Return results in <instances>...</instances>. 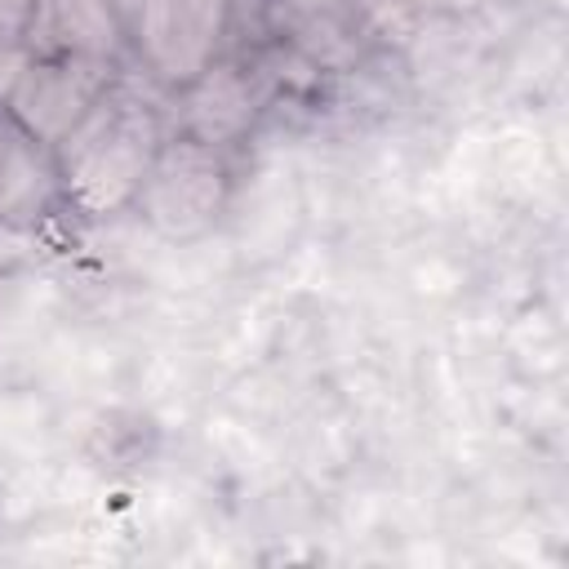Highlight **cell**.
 I'll use <instances>...</instances> for the list:
<instances>
[{
	"instance_id": "6da1fadb",
	"label": "cell",
	"mask_w": 569,
	"mask_h": 569,
	"mask_svg": "<svg viewBox=\"0 0 569 569\" xmlns=\"http://www.w3.org/2000/svg\"><path fill=\"white\" fill-rule=\"evenodd\" d=\"M164 111L124 71L84 107V116L53 142L62 204L89 222L116 218L133 204L160 142Z\"/></svg>"
},
{
	"instance_id": "7a4b0ae2",
	"label": "cell",
	"mask_w": 569,
	"mask_h": 569,
	"mask_svg": "<svg viewBox=\"0 0 569 569\" xmlns=\"http://www.w3.org/2000/svg\"><path fill=\"white\" fill-rule=\"evenodd\" d=\"M236 191V169H231V151L209 147L191 133H164L138 196H133V213L142 218V227L169 244H187L209 236Z\"/></svg>"
},
{
	"instance_id": "3957f363",
	"label": "cell",
	"mask_w": 569,
	"mask_h": 569,
	"mask_svg": "<svg viewBox=\"0 0 569 569\" xmlns=\"http://www.w3.org/2000/svg\"><path fill=\"white\" fill-rule=\"evenodd\" d=\"M231 0H138L129 13V49L142 71L178 93L227 53Z\"/></svg>"
},
{
	"instance_id": "277c9868",
	"label": "cell",
	"mask_w": 569,
	"mask_h": 569,
	"mask_svg": "<svg viewBox=\"0 0 569 569\" xmlns=\"http://www.w3.org/2000/svg\"><path fill=\"white\" fill-rule=\"evenodd\" d=\"M267 102H271V84L262 67L222 53L187 89H178V133L231 151L258 129Z\"/></svg>"
},
{
	"instance_id": "5b68a950",
	"label": "cell",
	"mask_w": 569,
	"mask_h": 569,
	"mask_svg": "<svg viewBox=\"0 0 569 569\" xmlns=\"http://www.w3.org/2000/svg\"><path fill=\"white\" fill-rule=\"evenodd\" d=\"M120 76V67L111 62H93V58H27L22 71L9 80V89L0 93V102L49 147L84 116V107Z\"/></svg>"
},
{
	"instance_id": "8992f818",
	"label": "cell",
	"mask_w": 569,
	"mask_h": 569,
	"mask_svg": "<svg viewBox=\"0 0 569 569\" xmlns=\"http://www.w3.org/2000/svg\"><path fill=\"white\" fill-rule=\"evenodd\" d=\"M276 44L316 71H347L369 36V0H262Z\"/></svg>"
},
{
	"instance_id": "52a82bcc",
	"label": "cell",
	"mask_w": 569,
	"mask_h": 569,
	"mask_svg": "<svg viewBox=\"0 0 569 569\" xmlns=\"http://www.w3.org/2000/svg\"><path fill=\"white\" fill-rule=\"evenodd\" d=\"M62 204L53 147L0 102V227L40 231Z\"/></svg>"
},
{
	"instance_id": "ba28073f",
	"label": "cell",
	"mask_w": 569,
	"mask_h": 569,
	"mask_svg": "<svg viewBox=\"0 0 569 569\" xmlns=\"http://www.w3.org/2000/svg\"><path fill=\"white\" fill-rule=\"evenodd\" d=\"M27 49L36 58H93L124 67L129 18L116 9V0H36Z\"/></svg>"
},
{
	"instance_id": "9c48e42d",
	"label": "cell",
	"mask_w": 569,
	"mask_h": 569,
	"mask_svg": "<svg viewBox=\"0 0 569 569\" xmlns=\"http://www.w3.org/2000/svg\"><path fill=\"white\" fill-rule=\"evenodd\" d=\"M31 4H36V0H0V36H18V40H27Z\"/></svg>"
},
{
	"instance_id": "30bf717a",
	"label": "cell",
	"mask_w": 569,
	"mask_h": 569,
	"mask_svg": "<svg viewBox=\"0 0 569 569\" xmlns=\"http://www.w3.org/2000/svg\"><path fill=\"white\" fill-rule=\"evenodd\" d=\"M409 4H418V9H427V13H449V18H462V13H476L485 0H409Z\"/></svg>"
},
{
	"instance_id": "8fae6325",
	"label": "cell",
	"mask_w": 569,
	"mask_h": 569,
	"mask_svg": "<svg viewBox=\"0 0 569 569\" xmlns=\"http://www.w3.org/2000/svg\"><path fill=\"white\" fill-rule=\"evenodd\" d=\"M133 4H138V0H116V9H120V13H124V18H129V13H133Z\"/></svg>"
}]
</instances>
